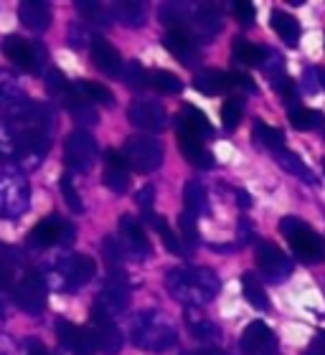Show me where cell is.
Listing matches in <instances>:
<instances>
[{
    "instance_id": "obj_1",
    "label": "cell",
    "mask_w": 325,
    "mask_h": 355,
    "mask_svg": "<svg viewBox=\"0 0 325 355\" xmlns=\"http://www.w3.org/2000/svg\"><path fill=\"white\" fill-rule=\"evenodd\" d=\"M168 292L185 307H203L219 292V277L206 266H178L165 277Z\"/></svg>"
},
{
    "instance_id": "obj_2",
    "label": "cell",
    "mask_w": 325,
    "mask_h": 355,
    "mask_svg": "<svg viewBox=\"0 0 325 355\" xmlns=\"http://www.w3.org/2000/svg\"><path fill=\"white\" fill-rule=\"evenodd\" d=\"M130 340L135 348L162 353L178 343V330L168 315L158 310H145L130 320Z\"/></svg>"
},
{
    "instance_id": "obj_3",
    "label": "cell",
    "mask_w": 325,
    "mask_h": 355,
    "mask_svg": "<svg viewBox=\"0 0 325 355\" xmlns=\"http://www.w3.org/2000/svg\"><path fill=\"white\" fill-rule=\"evenodd\" d=\"M97 264L92 257L84 254H69L61 257L51 266H46V272L41 274L46 289H56V292H76L84 284L94 279Z\"/></svg>"
},
{
    "instance_id": "obj_4",
    "label": "cell",
    "mask_w": 325,
    "mask_h": 355,
    "mask_svg": "<svg viewBox=\"0 0 325 355\" xmlns=\"http://www.w3.org/2000/svg\"><path fill=\"white\" fill-rule=\"evenodd\" d=\"M31 208V185L15 165L0 163V218L15 221Z\"/></svg>"
},
{
    "instance_id": "obj_5",
    "label": "cell",
    "mask_w": 325,
    "mask_h": 355,
    "mask_svg": "<svg viewBox=\"0 0 325 355\" xmlns=\"http://www.w3.org/2000/svg\"><path fill=\"white\" fill-rule=\"evenodd\" d=\"M280 234L288 239L290 246H292V252H295L303 261L315 264V261L325 259V241L310 229V226H308V223L300 221V218H292V216L282 218Z\"/></svg>"
},
{
    "instance_id": "obj_6",
    "label": "cell",
    "mask_w": 325,
    "mask_h": 355,
    "mask_svg": "<svg viewBox=\"0 0 325 355\" xmlns=\"http://www.w3.org/2000/svg\"><path fill=\"white\" fill-rule=\"evenodd\" d=\"M33 99L21 89L18 76L10 74L8 69H0V114L6 117L8 125H23L28 117Z\"/></svg>"
},
{
    "instance_id": "obj_7",
    "label": "cell",
    "mask_w": 325,
    "mask_h": 355,
    "mask_svg": "<svg viewBox=\"0 0 325 355\" xmlns=\"http://www.w3.org/2000/svg\"><path fill=\"white\" fill-rule=\"evenodd\" d=\"M119 155L125 157L127 168H133L135 173H153L162 165V145L156 137L135 135L127 137L125 150Z\"/></svg>"
},
{
    "instance_id": "obj_8",
    "label": "cell",
    "mask_w": 325,
    "mask_h": 355,
    "mask_svg": "<svg viewBox=\"0 0 325 355\" xmlns=\"http://www.w3.org/2000/svg\"><path fill=\"white\" fill-rule=\"evenodd\" d=\"M74 241V226L61 216H46L28 234L31 249H51V246H69Z\"/></svg>"
},
{
    "instance_id": "obj_9",
    "label": "cell",
    "mask_w": 325,
    "mask_h": 355,
    "mask_svg": "<svg viewBox=\"0 0 325 355\" xmlns=\"http://www.w3.org/2000/svg\"><path fill=\"white\" fill-rule=\"evenodd\" d=\"M15 135H18V153H15V168L18 171H36L38 165L44 163L46 153H49V132H38V130H31V127H15Z\"/></svg>"
},
{
    "instance_id": "obj_10",
    "label": "cell",
    "mask_w": 325,
    "mask_h": 355,
    "mask_svg": "<svg viewBox=\"0 0 325 355\" xmlns=\"http://www.w3.org/2000/svg\"><path fill=\"white\" fill-rule=\"evenodd\" d=\"M3 53L8 56L10 64L18 69L28 71V74H38L46 64V49L38 41H26L21 36H8L3 41Z\"/></svg>"
},
{
    "instance_id": "obj_11",
    "label": "cell",
    "mask_w": 325,
    "mask_h": 355,
    "mask_svg": "<svg viewBox=\"0 0 325 355\" xmlns=\"http://www.w3.org/2000/svg\"><path fill=\"white\" fill-rule=\"evenodd\" d=\"M46 284L38 272L21 274L13 284V302L28 315H41L46 307Z\"/></svg>"
},
{
    "instance_id": "obj_12",
    "label": "cell",
    "mask_w": 325,
    "mask_h": 355,
    "mask_svg": "<svg viewBox=\"0 0 325 355\" xmlns=\"http://www.w3.org/2000/svg\"><path fill=\"white\" fill-rule=\"evenodd\" d=\"M127 302H130V287H127L125 272L122 269H110V277L104 282V287L99 289L94 307L99 312H104V315L115 318L119 312H125Z\"/></svg>"
},
{
    "instance_id": "obj_13",
    "label": "cell",
    "mask_w": 325,
    "mask_h": 355,
    "mask_svg": "<svg viewBox=\"0 0 325 355\" xmlns=\"http://www.w3.org/2000/svg\"><path fill=\"white\" fill-rule=\"evenodd\" d=\"M87 333L92 338L94 350H102L104 355H117L122 350V333H119V327L115 325V320L110 315L99 312L97 307L92 310Z\"/></svg>"
},
{
    "instance_id": "obj_14",
    "label": "cell",
    "mask_w": 325,
    "mask_h": 355,
    "mask_svg": "<svg viewBox=\"0 0 325 355\" xmlns=\"http://www.w3.org/2000/svg\"><path fill=\"white\" fill-rule=\"evenodd\" d=\"M97 155H99V150H97L94 137H92L89 132H84V130L72 132L67 137V142H64V157H67V165L76 173L92 171V165L97 163Z\"/></svg>"
},
{
    "instance_id": "obj_15",
    "label": "cell",
    "mask_w": 325,
    "mask_h": 355,
    "mask_svg": "<svg viewBox=\"0 0 325 355\" xmlns=\"http://www.w3.org/2000/svg\"><path fill=\"white\" fill-rule=\"evenodd\" d=\"M127 117L142 132H162L168 125V114L162 110V104L150 102V99H138V102L130 104Z\"/></svg>"
},
{
    "instance_id": "obj_16",
    "label": "cell",
    "mask_w": 325,
    "mask_h": 355,
    "mask_svg": "<svg viewBox=\"0 0 325 355\" xmlns=\"http://www.w3.org/2000/svg\"><path fill=\"white\" fill-rule=\"evenodd\" d=\"M239 345H242L244 355H272L277 350V338L262 320H254L244 327Z\"/></svg>"
},
{
    "instance_id": "obj_17",
    "label": "cell",
    "mask_w": 325,
    "mask_h": 355,
    "mask_svg": "<svg viewBox=\"0 0 325 355\" xmlns=\"http://www.w3.org/2000/svg\"><path fill=\"white\" fill-rule=\"evenodd\" d=\"M119 246H122V252H127L130 257L135 259H142V257H148L150 254V241H148V234L142 229V223L133 216H122L119 218Z\"/></svg>"
},
{
    "instance_id": "obj_18",
    "label": "cell",
    "mask_w": 325,
    "mask_h": 355,
    "mask_svg": "<svg viewBox=\"0 0 325 355\" xmlns=\"http://www.w3.org/2000/svg\"><path fill=\"white\" fill-rule=\"evenodd\" d=\"M46 89H49V94H51L53 102H59L61 107H67L69 112L79 110L81 104L87 102V99L81 96L79 87L69 82V79L61 74L59 69H51V71L46 74Z\"/></svg>"
},
{
    "instance_id": "obj_19",
    "label": "cell",
    "mask_w": 325,
    "mask_h": 355,
    "mask_svg": "<svg viewBox=\"0 0 325 355\" xmlns=\"http://www.w3.org/2000/svg\"><path fill=\"white\" fill-rule=\"evenodd\" d=\"M56 335H59L61 348L69 350V353L94 355V345H92V338H89L87 327H76L74 322H69V320H59V322H56Z\"/></svg>"
},
{
    "instance_id": "obj_20",
    "label": "cell",
    "mask_w": 325,
    "mask_h": 355,
    "mask_svg": "<svg viewBox=\"0 0 325 355\" xmlns=\"http://www.w3.org/2000/svg\"><path fill=\"white\" fill-rule=\"evenodd\" d=\"M176 130H178V135H185V137H199V140L214 135V127H211L208 117L201 110L191 107V104H185L183 110L176 114Z\"/></svg>"
},
{
    "instance_id": "obj_21",
    "label": "cell",
    "mask_w": 325,
    "mask_h": 355,
    "mask_svg": "<svg viewBox=\"0 0 325 355\" xmlns=\"http://www.w3.org/2000/svg\"><path fill=\"white\" fill-rule=\"evenodd\" d=\"M257 264L259 269L267 274V277H272V279H282V277H288L292 272V264L290 259L285 257V252H280L274 244L269 241H262L257 246Z\"/></svg>"
},
{
    "instance_id": "obj_22",
    "label": "cell",
    "mask_w": 325,
    "mask_h": 355,
    "mask_svg": "<svg viewBox=\"0 0 325 355\" xmlns=\"http://www.w3.org/2000/svg\"><path fill=\"white\" fill-rule=\"evenodd\" d=\"M89 51H92V61H94V67L107 76H119L122 74V56L119 51L115 49L112 44H107L104 38H92V44H89Z\"/></svg>"
},
{
    "instance_id": "obj_23",
    "label": "cell",
    "mask_w": 325,
    "mask_h": 355,
    "mask_svg": "<svg viewBox=\"0 0 325 355\" xmlns=\"http://www.w3.org/2000/svg\"><path fill=\"white\" fill-rule=\"evenodd\" d=\"M130 183V168H127L125 157L117 150H107L104 153V185L112 193H125Z\"/></svg>"
},
{
    "instance_id": "obj_24",
    "label": "cell",
    "mask_w": 325,
    "mask_h": 355,
    "mask_svg": "<svg viewBox=\"0 0 325 355\" xmlns=\"http://www.w3.org/2000/svg\"><path fill=\"white\" fill-rule=\"evenodd\" d=\"M183 320H185V330H188L199 343H214L216 338H219V327H216L214 320L203 312V307H185Z\"/></svg>"
},
{
    "instance_id": "obj_25",
    "label": "cell",
    "mask_w": 325,
    "mask_h": 355,
    "mask_svg": "<svg viewBox=\"0 0 325 355\" xmlns=\"http://www.w3.org/2000/svg\"><path fill=\"white\" fill-rule=\"evenodd\" d=\"M162 46L168 49L173 56H176L183 67H193L199 61V49H196V41H193L188 33L183 31H168L165 38H162Z\"/></svg>"
},
{
    "instance_id": "obj_26",
    "label": "cell",
    "mask_w": 325,
    "mask_h": 355,
    "mask_svg": "<svg viewBox=\"0 0 325 355\" xmlns=\"http://www.w3.org/2000/svg\"><path fill=\"white\" fill-rule=\"evenodd\" d=\"M18 18L28 31L44 33L51 26V8L41 3V0H23L21 8H18Z\"/></svg>"
},
{
    "instance_id": "obj_27",
    "label": "cell",
    "mask_w": 325,
    "mask_h": 355,
    "mask_svg": "<svg viewBox=\"0 0 325 355\" xmlns=\"http://www.w3.org/2000/svg\"><path fill=\"white\" fill-rule=\"evenodd\" d=\"M222 23H224V18H222V10H219V8L216 6H199L196 10H193L188 28L193 26V28L199 31V36L211 38L222 31Z\"/></svg>"
},
{
    "instance_id": "obj_28",
    "label": "cell",
    "mask_w": 325,
    "mask_h": 355,
    "mask_svg": "<svg viewBox=\"0 0 325 355\" xmlns=\"http://www.w3.org/2000/svg\"><path fill=\"white\" fill-rule=\"evenodd\" d=\"M178 150H181V155L188 160L191 165H196V168H214V155L208 153L206 148H203V140H199V137H185V135H178Z\"/></svg>"
},
{
    "instance_id": "obj_29",
    "label": "cell",
    "mask_w": 325,
    "mask_h": 355,
    "mask_svg": "<svg viewBox=\"0 0 325 355\" xmlns=\"http://www.w3.org/2000/svg\"><path fill=\"white\" fill-rule=\"evenodd\" d=\"M193 87H196V92H201V94L219 96V94H224L231 84H229V74H224L219 69H203V71H199V74L193 76Z\"/></svg>"
},
{
    "instance_id": "obj_30",
    "label": "cell",
    "mask_w": 325,
    "mask_h": 355,
    "mask_svg": "<svg viewBox=\"0 0 325 355\" xmlns=\"http://www.w3.org/2000/svg\"><path fill=\"white\" fill-rule=\"evenodd\" d=\"M112 21H119L127 28H138L145 23V6L138 0H119L110 8Z\"/></svg>"
},
{
    "instance_id": "obj_31",
    "label": "cell",
    "mask_w": 325,
    "mask_h": 355,
    "mask_svg": "<svg viewBox=\"0 0 325 355\" xmlns=\"http://www.w3.org/2000/svg\"><path fill=\"white\" fill-rule=\"evenodd\" d=\"M269 23H272L274 33H277L288 46L295 49L297 41H300V23H297L295 15H290L277 8V10H272V15H269Z\"/></svg>"
},
{
    "instance_id": "obj_32",
    "label": "cell",
    "mask_w": 325,
    "mask_h": 355,
    "mask_svg": "<svg viewBox=\"0 0 325 355\" xmlns=\"http://www.w3.org/2000/svg\"><path fill=\"white\" fill-rule=\"evenodd\" d=\"M242 292H244V297H247V302H249L254 310H259V312L269 310V297H267V292H265V284L257 279V274H251V272L242 274Z\"/></svg>"
},
{
    "instance_id": "obj_33",
    "label": "cell",
    "mask_w": 325,
    "mask_h": 355,
    "mask_svg": "<svg viewBox=\"0 0 325 355\" xmlns=\"http://www.w3.org/2000/svg\"><path fill=\"white\" fill-rule=\"evenodd\" d=\"M251 137H254V142H257L259 148H267V150H272V153H280V150H285V132H280L277 127L265 125L262 119H257V122H254Z\"/></svg>"
},
{
    "instance_id": "obj_34",
    "label": "cell",
    "mask_w": 325,
    "mask_h": 355,
    "mask_svg": "<svg viewBox=\"0 0 325 355\" xmlns=\"http://www.w3.org/2000/svg\"><path fill=\"white\" fill-rule=\"evenodd\" d=\"M231 53H234V61H239V64H244V67H262V64H265V56H267V49L249 44V41H244V38H237Z\"/></svg>"
},
{
    "instance_id": "obj_35",
    "label": "cell",
    "mask_w": 325,
    "mask_h": 355,
    "mask_svg": "<svg viewBox=\"0 0 325 355\" xmlns=\"http://www.w3.org/2000/svg\"><path fill=\"white\" fill-rule=\"evenodd\" d=\"M277 155V163H280V168L285 173H292V175H297V178H303V180H308V183H318L315 180V175L310 173V168L300 160V157L295 155V153H290V150H280V153H274Z\"/></svg>"
},
{
    "instance_id": "obj_36",
    "label": "cell",
    "mask_w": 325,
    "mask_h": 355,
    "mask_svg": "<svg viewBox=\"0 0 325 355\" xmlns=\"http://www.w3.org/2000/svg\"><path fill=\"white\" fill-rule=\"evenodd\" d=\"M148 87L158 89V92H162V94H178V92L183 89V82H181L173 71L156 69V71H148Z\"/></svg>"
},
{
    "instance_id": "obj_37",
    "label": "cell",
    "mask_w": 325,
    "mask_h": 355,
    "mask_svg": "<svg viewBox=\"0 0 325 355\" xmlns=\"http://www.w3.org/2000/svg\"><path fill=\"white\" fill-rule=\"evenodd\" d=\"M183 203H185V214H191L193 218L206 211V191H203V185L199 180H191V183L185 185Z\"/></svg>"
},
{
    "instance_id": "obj_38",
    "label": "cell",
    "mask_w": 325,
    "mask_h": 355,
    "mask_svg": "<svg viewBox=\"0 0 325 355\" xmlns=\"http://www.w3.org/2000/svg\"><path fill=\"white\" fill-rule=\"evenodd\" d=\"M15 153H18V135L15 127L0 119V163H15Z\"/></svg>"
},
{
    "instance_id": "obj_39",
    "label": "cell",
    "mask_w": 325,
    "mask_h": 355,
    "mask_svg": "<svg viewBox=\"0 0 325 355\" xmlns=\"http://www.w3.org/2000/svg\"><path fill=\"white\" fill-rule=\"evenodd\" d=\"M148 221L153 223V229H156L158 234H160V239H162V244H165V249H168L170 254H176V257H183V254H185V246L181 244V239H178L176 234L170 231L168 221H165V218H160V216H156V214L150 216Z\"/></svg>"
},
{
    "instance_id": "obj_40",
    "label": "cell",
    "mask_w": 325,
    "mask_h": 355,
    "mask_svg": "<svg viewBox=\"0 0 325 355\" xmlns=\"http://www.w3.org/2000/svg\"><path fill=\"white\" fill-rule=\"evenodd\" d=\"M76 10L84 15V21L94 23V26H110V23H112L110 8L102 6V3H89V0H79V3H76Z\"/></svg>"
},
{
    "instance_id": "obj_41",
    "label": "cell",
    "mask_w": 325,
    "mask_h": 355,
    "mask_svg": "<svg viewBox=\"0 0 325 355\" xmlns=\"http://www.w3.org/2000/svg\"><path fill=\"white\" fill-rule=\"evenodd\" d=\"M290 122H292V127L300 130V132H310V130L323 125L325 117L315 110H305V107H300V110L290 112Z\"/></svg>"
},
{
    "instance_id": "obj_42",
    "label": "cell",
    "mask_w": 325,
    "mask_h": 355,
    "mask_svg": "<svg viewBox=\"0 0 325 355\" xmlns=\"http://www.w3.org/2000/svg\"><path fill=\"white\" fill-rule=\"evenodd\" d=\"M76 87H79L81 96H84L87 102L104 104V107H112V104H115V94H112V92H110L107 87H104V84H97V82H79Z\"/></svg>"
},
{
    "instance_id": "obj_43",
    "label": "cell",
    "mask_w": 325,
    "mask_h": 355,
    "mask_svg": "<svg viewBox=\"0 0 325 355\" xmlns=\"http://www.w3.org/2000/svg\"><path fill=\"white\" fill-rule=\"evenodd\" d=\"M122 79L130 89H145L148 87V69H142V64L138 61H127L122 67Z\"/></svg>"
},
{
    "instance_id": "obj_44",
    "label": "cell",
    "mask_w": 325,
    "mask_h": 355,
    "mask_svg": "<svg viewBox=\"0 0 325 355\" xmlns=\"http://www.w3.org/2000/svg\"><path fill=\"white\" fill-rule=\"evenodd\" d=\"M244 114V104L239 99H226L222 107V122L226 130H237V125L242 122Z\"/></svg>"
},
{
    "instance_id": "obj_45",
    "label": "cell",
    "mask_w": 325,
    "mask_h": 355,
    "mask_svg": "<svg viewBox=\"0 0 325 355\" xmlns=\"http://www.w3.org/2000/svg\"><path fill=\"white\" fill-rule=\"evenodd\" d=\"M61 193H64V200L69 203V208L74 211V214H81L84 211V206H81V196H79V191H76V185H74V180L69 175H61Z\"/></svg>"
},
{
    "instance_id": "obj_46",
    "label": "cell",
    "mask_w": 325,
    "mask_h": 355,
    "mask_svg": "<svg viewBox=\"0 0 325 355\" xmlns=\"http://www.w3.org/2000/svg\"><path fill=\"white\" fill-rule=\"evenodd\" d=\"M135 203L140 206V211H142V218L148 221L150 216H153V203H156V188L153 185H145L138 196H135Z\"/></svg>"
},
{
    "instance_id": "obj_47",
    "label": "cell",
    "mask_w": 325,
    "mask_h": 355,
    "mask_svg": "<svg viewBox=\"0 0 325 355\" xmlns=\"http://www.w3.org/2000/svg\"><path fill=\"white\" fill-rule=\"evenodd\" d=\"M178 226H181L183 244H196V239H199V231H196V218H193L191 214H181V216H178Z\"/></svg>"
},
{
    "instance_id": "obj_48",
    "label": "cell",
    "mask_w": 325,
    "mask_h": 355,
    "mask_svg": "<svg viewBox=\"0 0 325 355\" xmlns=\"http://www.w3.org/2000/svg\"><path fill=\"white\" fill-rule=\"evenodd\" d=\"M272 87L277 89V94H280L288 104L295 102V84H292V79H290L288 74L274 76V79H272Z\"/></svg>"
},
{
    "instance_id": "obj_49",
    "label": "cell",
    "mask_w": 325,
    "mask_h": 355,
    "mask_svg": "<svg viewBox=\"0 0 325 355\" xmlns=\"http://www.w3.org/2000/svg\"><path fill=\"white\" fill-rule=\"evenodd\" d=\"M231 10H234V18H237L242 26H251V23H254V6H251V3H244V0L242 3H234Z\"/></svg>"
},
{
    "instance_id": "obj_50",
    "label": "cell",
    "mask_w": 325,
    "mask_h": 355,
    "mask_svg": "<svg viewBox=\"0 0 325 355\" xmlns=\"http://www.w3.org/2000/svg\"><path fill=\"white\" fill-rule=\"evenodd\" d=\"M21 355H51L46 350V345L36 338H28V340H23L21 345Z\"/></svg>"
},
{
    "instance_id": "obj_51",
    "label": "cell",
    "mask_w": 325,
    "mask_h": 355,
    "mask_svg": "<svg viewBox=\"0 0 325 355\" xmlns=\"http://www.w3.org/2000/svg\"><path fill=\"white\" fill-rule=\"evenodd\" d=\"M229 84H231V87L244 89V92H249V94H254V92H257L254 82H251L247 74H242V71H234V74H229Z\"/></svg>"
},
{
    "instance_id": "obj_52",
    "label": "cell",
    "mask_w": 325,
    "mask_h": 355,
    "mask_svg": "<svg viewBox=\"0 0 325 355\" xmlns=\"http://www.w3.org/2000/svg\"><path fill=\"white\" fill-rule=\"evenodd\" d=\"M87 41H89V36H87V31L84 28H79V26H72V28H69V44L74 46V49L84 46Z\"/></svg>"
},
{
    "instance_id": "obj_53",
    "label": "cell",
    "mask_w": 325,
    "mask_h": 355,
    "mask_svg": "<svg viewBox=\"0 0 325 355\" xmlns=\"http://www.w3.org/2000/svg\"><path fill=\"white\" fill-rule=\"evenodd\" d=\"M15 353V345H13V340L8 338V335H3L0 333V355H13Z\"/></svg>"
},
{
    "instance_id": "obj_54",
    "label": "cell",
    "mask_w": 325,
    "mask_h": 355,
    "mask_svg": "<svg viewBox=\"0 0 325 355\" xmlns=\"http://www.w3.org/2000/svg\"><path fill=\"white\" fill-rule=\"evenodd\" d=\"M185 355H229V353L222 350V348H211V345H206V348L191 350V353H185Z\"/></svg>"
},
{
    "instance_id": "obj_55",
    "label": "cell",
    "mask_w": 325,
    "mask_h": 355,
    "mask_svg": "<svg viewBox=\"0 0 325 355\" xmlns=\"http://www.w3.org/2000/svg\"><path fill=\"white\" fill-rule=\"evenodd\" d=\"M8 279H10V269H8L6 261L0 259V287H3V284H8Z\"/></svg>"
},
{
    "instance_id": "obj_56",
    "label": "cell",
    "mask_w": 325,
    "mask_h": 355,
    "mask_svg": "<svg viewBox=\"0 0 325 355\" xmlns=\"http://www.w3.org/2000/svg\"><path fill=\"white\" fill-rule=\"evenodd\" d=\"M8 312H10V304H6V300L0 297V320H6V318H8Z\"/></svg>"
},
{
    "instance_id": "obj_57",
    "label": "cell",
    "mask_w": 325,
    "mask_h": 355,
    "mask_svg": "<svg viewBox=\"0 0 325 355\" xmlns=\"http://www.w3.org/2000/svg\"><path fill=\"white\" fill-rule=\"evenodd\" d=\"M318 87L325 89V71H323V69H318Z\"/></svg>"
},
{
    "instance_id": "obj_58",
    "label": "cell",
    "mask_w": 325,
    "mask_h": 355,
    "mask_svg": "<svg viewBox=\"0 0 325 355\" xmlns=\"http://www.w3.org/2000/svg\"><path fill=\"white\" fill-rule=\"evenodd\" d=\"M56 355H74V353H69V350H64V348H59V353Z\"/></svg>"
},
{
    "instance_id": "obj_59",
    "label": "cell",
    "mask_w": 325,
    "mask_h": 355,
    "mask_svg": "<svg viewBox=\"0 0 325 355\" xmlns=\"http://www.w3.org/2000/svg\"><path fill=\"white\" fill-rule=\"evenodd\" d=\"M323 171H325V157H323Z\"/></svg>"
}]
</instances>
